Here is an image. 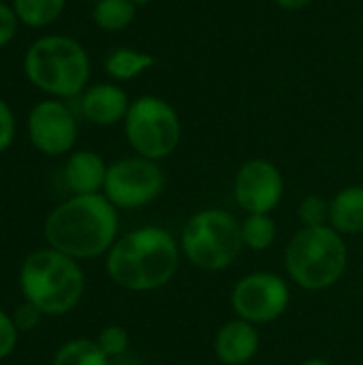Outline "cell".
<instances>
[{"label": "cell", "mask_w": 363, "mask_h": 365, "mask_svg": "<svg viewBox=\"0 0 363 365\" xmlns=\"http://www.w3.org/2000/svg\"><path fill=\"white\" fill-rule=\"evenodd\" d=\"M118 233L116 205L103 195H75L45 222L49 246L71 259H92L111 248Z\"/></svg>", "instance_id": "6da1fadb"}, {"label": "cell", "mask_w": 363, "mask_h": 365, "mask_svg": "<svg viewBox=\"0 0 363 365\" xmlns=\"http://www.w3.org/2000/svg\"><path fill=\"white\" fill-rule=\"evenodd\" d=\"M180 265L175 237L160 227H143L118 240L107 259L111 280L128 291H154L169 284Z\"/></svg>", "instance_id": "7a4b0ae2"}, {"label": "cell", "mask_w": 363, "mask_h": 365, "mask_svg": "<svg viewBox=\"0 0 363 365\" xmlns=\"http://www.w3.org/2000/svg\"><path fill=\"white\" fill-rule=\"evenodd\" d=\"M24 73L34 88L51 98H75L88 88L90 56L77 38L47 34L28 47Z\"/></svg>", "instance_id": "3957f363"}, {"label": "cell", "mask_w": 363, "mask_h": 365, "mask_svg": "<svg viewBox=\"0 0 363 365\" xmlns=\"http://www.w3.org/2000/svg\"><path fill=\"white\" fill-rule=\"evenodd\" d=\"M349 252L334 227H304L287 246L285 265L295 284L308 291L334 287L347 269Z\"/></svg>", "instance_id": "277c9868"}, {"label": "cell", "mask_w": 363, "mask_h": 365, "mask_svg": "<svg viewBox=\"0 0 363 365\" xmlns=\"http://www.w3.org/2000/svg\"><path fill=\"white\" fill-rule=\"evenodd\" d=\"M19 280L26 299L45 314H66L83 295V272L71 257L58 250L30 255Z\"/></svg>", "instance_id": "5b68a950"}, {"label": "cell", "mask_w": 363, "mask_h": 365, "mask_svg": "<svg viewBox=\"0 0 363 365\" xmlns=\"http://www.w3.org/2000/svg\"><path fill=\"white\" fill-rule=\"evenodd\" d=\"M242 246V225L223 210L197 212L182 229V252L195 267L205 272L229 267Z\"/></svg>", "instance_id": "8992f818"}, {"label": "cell", "mask_w": 363, "mask_h": 365, "mask_svg": "<svg viewBox=\"0 0 363 365\" xmlns=\"http://www.w3.org/2000/svg\"><path fill=\"white\" fill-rule=\"evenodd\" d=\"M124 133L139 156L150 160L167 158L182 139L180 113L163 96L143 94L131 103L124 118Z\"/></svg>", "instance_id": "52a82bcc"}, {"label": "cell", "mask_w": 363, "mask_h": 365, "mask_svg": "<svg viewBox=\"0 0 363 365\" xmlns=\"http://www.w3.org/2000/svg\"><path fill=\"white\" fill-rule=\"evenodd\" d=\"M165 188V173L156 160L133 156L113 163L105 178V197L122 210L152 203Z\"/></svg>", "instance_id": "ba28073f"}, {"label": "cell", "mask_w": 363, "mask_h": 365, "mask_svg": "<svg viewBox=\"0 0 363 365\" xmlns=\"http://www.w3.org/2000/svg\"><path fill=\"white\" fill-rule=\"evenodd\" d=\"M289 302V284L270 272H257L242 278L231 293V306L235 314L252 325L280 319L287 312Z\"/></svg>", "instance_id": "9c48e42d"}, {"label": "cell", "mask_w": 363, "mask_h": 365, "mask_svg": "<svg viewBox=\"0 0 363 365\" xmlns=\"http://www.w3.org/2000/svg\"><path fill=\"white\" fill-rule=\"evenodd\" d=\"M28 137L32 145L47 156L66 154L77 141L75 113L60 98L36 103L28 115Z\"/></svg>", "instance_id": "30bf717a"}, {"label": "cell", "mask_w": 363, "mask_h": 365, "mask_svg": "<svg viewBox=\"0 0 363 365\" xmlns=\"http://www.w3.org/2000/svg\"><path fill=\"white\" fill-rule=\"evenodd\" d=\"M233 195L237 205L248 214H270L285 195L282 173L265 158L246 160L235 175Z\"/></svg>", "instance_id": "8fae6325"}, {"label": "cell", "mask_w": 363, "mask_h": 365, "mask_svg": "<svg viewBox=\"0 0 363 365\" xmlns=\"http://www.w3.org/2000/svg\"><path fill=\"white\" fill-rule=\"evenodd\" d=\"M131 98L126 90L118 83H94L86 88L79 96V111L81 115L96 124V126H113L118 122H124Z\"/></svg>", "instance_id": "7c38bea8"}, {"label": "cell", "mask_w": 363, "mask_h": 365, "mask_svg": "<svg viewBox=\"0 0 363 365\" xmlns=\"http://www.w3.org/2000/svg\"><path fill=\"white\" fill-rule=\"evenodd\" d=\"M259 331L252 323L237 319L225 323L216 334V357L225 365L248 364L259 353Z\"/></svg>", "instance_id": "4fadbf2b"}, {"label": "cell", "mask_w": 363, "mask_h": 365, "mask_svg": "<svg viewBox=\"0 0 363 365\" xmlns=\"http://www.w3.org/2000/svg\"><path fill=\"white\" fill-rule=\"evenodd\" d=\"M107 169L109 167H105V160L96 152L79 150L66 160L64 180L75 195H98V190L105 188Z\"/></svg>", "instance_id": "5bb4252c"}, {"label": "cell", "mask_w": 363, "mask_h": 365, "mask_svg": "<svg viewBox=\"0 0 363 365\" xmlns=\"http://www.w3.org/2000/svg\"><path fill=\"white\" fill-rule=\"evenodd\" d=\"M329 225L340 235L363 231V186L342 188L329 203Z\"/></svg>", "instance_id": "9a60e30c"}, {"label": "cell", "mask_w": 363, "mask_h": 365, "mask_svg": "<svg viewBox=\"0 0 363 365\" xmlns=\"http://www.w3.org/2000/svg\"><path fill=\"white\" fill-rule=\"evenodd\" d=\"M156 66V58L133 47H116L105 58V73L113 81H131Z\"/></svg>", "instance_id": "2e32d148"}, {"label": "cell", "mask_w": 363, "mask_h": 365, "mask_svg": "<svg viewBox=\"0 0 363 365\" xmlns=\"http://www.w3.org/2000/svg\"><path fill=\"white\" fill-rule=\"evenodd\" d=\"M137 17V4L133 0H98L92 6V21L105 32H120L128 28Z\"/></svg>", "instance_id": "e0dca14e"}, {"label": "cell", "mask_w": 363, "mask_h": 365, "mask_svg": "<svg viewBox=\"0 0 363 365\" xmlns=\"http://www.w3.org/2000/svg\"><path fill=\"white\" fill-rule=\"evenodd\" d=\"M11 6L19 24L30 28H45L64 13L66 0H13Z\"/></svg>", "instance_id": "ac0fdd59"}, {"label": "cell", "mask_w": 363, "mask_h": 365, "mask_svg": "<svg viewBox=\"0 0 363 365\" xmlns=\"http://www.w3.org/2000/svg\"><path fill=\"white\" fill-rule=\"evenodd\" d=\"M242 240L250 250H267L276 242V222L270 214H248L242 222Z\"/></svg>", "instance_id": "d6986e66"}, {"label": "cell", "mask_w": 363, "mask_h": 365, "mask_svg": "<svg viewBox=\"0 0 363 365\" xmlns=\"http://www.w3.org/2000/svg\"><path fill=\"white\" fill-rule=\"evenodd\" d=\"M53 365H107V355L96 342L73 340L58 351Z\"/></svg>", "instance_id": "ffe728a7"}, {"label": "cell", "mask_w": 363, "mask_h": 365, "mask_svg": "<svg viewBox=\"0 0 363 365\" xmlns=\"http://www.w3.org/2000/svg\"><path fill=\"white\" fill-rule=\"evenodd\" d=\"M300 218L304 227H325L329 222V203L319 195H308L300 203Z\"/></svg>", "instance_id": "44dd1931"}, {"label": "cell", "mask_w": 363, "mask_h": 365, "mask_svg": "<svg viewBox=\"0 0 363 365\" xmlns=\"http://www.w3.org/2000/svg\"><path fill=\"white\" fill-rule=\"evenodd\" d=\"M101 351L107 355V357H118L122 355L126 349H128V334L124 327H118V325H111V327H105L98 336V342Z\"/></svg>", "instance_id": "7402d4cb"}, {"label": "cell", "mask_w": 363, "mask_h": 365, "mask_svg": "<svg viewBox=\"0 0 363 365\" xmlns=\"http://www.w3.org/2000/svg\"><path fill=\"white\" fill-rule=\"evenodd\" d=\"M17 26H19V19H17L13 6L6 2H0V47H4L6 43H11L15 38Z\"/></svg>", "instance_id": "603a6c76"}, {"label": "cell", "mask_w": 363, "mask_h": 365, "mask_svg": "<svg viewBox=\"0 0 363 365\" xmlns=\"http://www.w3.org/2000/svg\"><path fill=\"white\" fill-rule=\"evenodd\" d=\"M15 137V115L4 98H0V152H4Z\"/></svg>", "instance_id": "cb8c5ba5"}, {"label": "cell", "mask_w": 363, "mask_h": 365, "mask_svg": "<svg viewBox=\"0 0 363 365\" xmlns=\"http://www.w3.org/2000/svg\"><path fill=\"white\" fill-rule=\"evenodd\" d=\"M17 342V327L15 323L0 310V359L6 357Z\"/></svg>", "instance_id": "d4e9b609"}, {"label": "cell", "mask_w": 363, "mask_h": 365, "mask_svg": "<svg viewBox=\"0 0 363 365\" xmlns=\"http://www.w3.org/2000/svg\"><path fill=\"white\" fill-rule=\"evenodd\" d=\"M39 319H41V310L28 302L26 306L17 308L13 323H15V327H17V329H21V331H30V329L39 323Z\"/></svg>", "instance_id": "484cf974"}, {"label": "cell", "mask_w": 363, "mask_h": 365, "mask_svg": "<svg viewBox=\"0 0 363 365\" xmlns=\"http://www.w3.org/2000/svg\"><path fill=\"white\" fill-rule=\"evenodd\" d=\"M280 9H285V11H302V9H306L312 0H274Z\"/></svg>", "instance_id": "4316f807"}, {"label": "cell", "mask_w": 363, "mask_h": 365, "mask_svg": "<svg viewBox=\"0 0 363 365\" xmlns=\"http://www.w3.org/2000/svg\"><path fill=\"white\" fill-rule=\"evenodd\" d=\"M302 365H332L329 361H325V359H308V361H304Z\"/></svg>", "instance_id": "83f0119b"}, {"label": "cell", "mask_w": 363, "mask_h": 365, "mask_svg": "<svg viewBox=\"0 0 363 365\" xmlns=\"http://www.w3.org/2000/svg\"><path fill=\"white\" fill-rule=\"evenodd\" d=\"M133 2H135L137 6H143V4H150L152 0H133Z\"/></svg>", "instance_id": "f1b7e54d"}, {"label": "cell", "mask_w": 363, "mask_h": 365, "mask_svg": "<svg viewBox=\"0 0 363 365\" xmlns=\"http://www.w3.org/2000/svg\"><path fill=\"white\" fill-rule=\"evenodd\" d=\"M81 2H92V4H94V2H98V0H81Z\"/></svg>", "instance_id": "f546056e"}]
</instances>
